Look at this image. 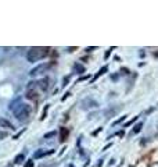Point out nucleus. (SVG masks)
<instances>
[{
	"mask_svg": "<svg viewBox=\"0 0 158 167\" xmlns=\"http://www.w3.org/2000/svg\"><path fill=\"white\" fill-rule=\"evenodd\" d=\"M97 106V102L93 100V99H83L82 100V109H92Z\"/></svg>",
	"mask_w": 158,
	"mask_h": 167,
	"instance_id": "obj_4",
	"label": "nucleus"
},
{
	"mask_svg": "<svg viewBox=\"0 0 158 167\" xmlns=\"http://www.w3.org/2000/svg\"><path fill=\"white\" fill-rule=\"evenodd\" d=\"M0 127L8 128V130H14V125H13L8 120H6V118H0Z\"/></svg>",
	"mask_w": 158,
	"mask_h": 167,
	"instance_id": "obj_6",
	"label": "nucleus"
},
{
	"mask_svg": "<svg viewBox=\"0 0 158 167\" xmlns=\"http://www.w3.org/2000/svg\"><path fill=\"white\" fill-rule=\"evenodd\" d=\"M53 135H54V132H50V134H46L44 138H50V137H53Z\"/></svg>",
	"mask_w": 158,
	"mask_h": 167,
	"instance_id": "obj_13",
	"label": "nucleus"
},
{
	"mask_svg": "<svg viewBox=\"0 0 158 167\" xmlns=\"http://www.w3.org/2000/svg\"><path fill=\"white\" fill-rule=\"evenodd\" d=\"M49 82H50L49 78H44V79H42V81L38 82V85H39L43 91H47V88H49Z\"/></svg>",
	"mask_w": 158,
	"mask_h": 167,
	"instance_id": "obj_7",
	"label": "nucleus"
},
{
	"mask_svg": "<svg viewBox=\"0 0 158 167\" xmlns=\"http://www.w3.org/2000/svg\"><path fill=\"white\" fill-rule=\"evenodd\" d=\"M14 116L18 121L25 123L31 116V107L25 103H20V106H17V109H14Z\"/></svg>",
	"mask_w": 158,
	"mask_h": 167,
	"instance_id": "obj_2",
	"label": "nucleus"
},
{
	"mask_svg": "<svg viewBox=\"0 0 158 167\" xmlns=\"http://www.w3.org/2000/svg\"><path fill=\"white\" fill-rule=\"evenodd\" d=\"M50 67V64H47V63H44V64H40V66H38V67H35V68H32L31 70V75L32 77H36V75H39V74L42 73H44L47 68Z\"/></svg>",
	"mask_w": 158,
	"mask_h": 167,
	"instance_id": "obj_3",
	"label": "nucleus"
},
{
	"mask_svg": "<svg viewBox=\"0 0 158 167\" xmlns=\"http://www.w3.org/2000/svg\"><path fill=\"white\" fill-rule=\"evenodd\" d=\"M25 167H33V162H31V160H28V163L25 164Z\"/></svg>",
	"mask_w": 158,
	"mask_h": 167,
	"instance_id": "obj_12",
	"label": "nucleus"
},
{
	"mask_svg": "<svg viewBox=\"0 0 158 167\" xmlns=\"http://www.w3.org/2000/svg\"><path fill=\"white\" fill-rule=\"evenodd\" d=\"M49 153H51V150L50 152H43V150H38L36 153H35V157H43V156H46V155H49Z\"/></svg>",
	"mask_w": 158,
	"mask_h": 167,
	"instance_id": "obj_9",
	"label": "nucleus"
},
{
	"mask_svg": "<svg viewBox=\"0 0 158 167\" xmlns=\"http://www.w3.org/2000/svg\"><path fill=\"white\" fill-rule=\"evenodd\" d=\"M24 160H25L24 155H18L17 157H15V163H17V164H18V163H21V162H24Z\"/></svg>",
	"mask_w": 158,
	"mask_h": 167,
	"instance_id": "obj_10",
	"label": "nucleus"
},
{
	"mask_svg": "<svg viewBox=\"0 0 158 167\" xmlns=\"http://www.w3.org/2000/svg\"><path fill=\"white\" fill-rule=\"evenodd\" d=\"M50 49L49 47H31L27 53V59L28 62L35 63V62H39V60L44 59V57L49 54Z\"/></svg>",
	"mask_w": 158,
	"mask_h": 167,
	"instance_id": "obj_1",
	"label": "nucleus"
},
{
	"mask_svg": "<svg viewBox=\"0 0 158 167\" xmlns=\"http://www.w3.org/2000/svg\"><path fill=\"white\" fill-rule=\"evenodd\" d=\"M68 135H69V130L65 127H63L60 131V142H65V141L68 139Z\"/></svg>",
	"mask_w": 158,
	"mask_h": 167,
	"instance_id": "obj_5",
	"label": "nucleus"
},
{
	"mask_svg": "<svg viewBox=\"0 0 158 167\" xmlns=\"http://www.w3.org/2000/svg\"><path fill=\"white\" fill-rule=\"evenodd\" d=\"M74 70H75V73H78V74H83V73H85V67L80 66L79 63L74 64Z\"/></svg>",
	"mask_w": 158,
	"mask_h": 167,
	"instance_id": "obj_8",
	"label": "nucleus"
},
{
	"mask_svg": "<svg viewBox=\"0 0 158 167\" xmlns=\"http://www.w3.org/2000/svg\"><path fill=\"white\" fill-rule=\"evenodd\" d=\"M141 127H143V124H141V123H139V124L136 125V127H135V130H133V132H135V134H136V132H139V131H140V130H141Z\"/></svg>",
	"mask_w": 158,
	"mask_h": 167,
	"instance_id": "obj_11",
	"label": "nucleus"
}]
</instances>
